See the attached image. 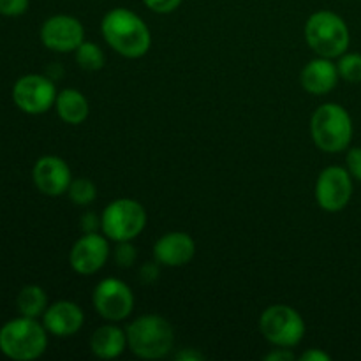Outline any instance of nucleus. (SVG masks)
<instances>
[{
  "label": "nucleus",
  "instance_id": "nucleus-1",
  "mask_svg": "<svg viewBox=\"0 0 361 361\" xmlns=\"http://www.w3.org/2000/svg\"><path fill=\"white\" fill-rule=\"evenodd\" d=\"M102 35L118 55L140 59L150 49L152 37L147 23L123 7L111 9L102 20Z\"/></svg>",
  "mask_w": 361,
  "mask_h": 361
},
{
  "label": "nucleus",
  "instance_id": "nucleus-2",
  "mask_svg": "<svg viewBox=\"0 0 361 361\" xmlns=\"http://www.w3.org/2000/svg\"><path fill=\"white\" fill-rule=\"evenodd\" d=\"M48 348L44 324L34 317H18L0 328V353L14 361H32Z\"/></svg>",
  "mask_w": 361,
  "mask_h": 361
},
{
  "label": "nucleus",
  "instance_id": "nucleus-3",
  "mask_svg": "<svg viewBox=\"0 0 361 361\" xmlns=\"http://www.w3.org/2000/svg\"><path fill=\"white\" fill-rule=\"evenodd\" d=\"M175 335L164 317L148 314L141 316L127 328V344L130 351L145 360L164 358L173 348Z\"/></svg>",
  "mask_w": 361,
  "mask_h": 361
},
{
  "label": "nucleus",
  "instance_id": "nucleus-4",
  "mask_svg": "<svg viewBox=\"0 0 361 361\" xmlns=\"http://www.w3.org/2000/svg\"><path fill=\"white\" fill-rule=\"evenodd\" d=\"M314 143L328 154L345 150L353 140V120L341 104L319 106L310 122Z\"/></svg>",
  "mask_w": 361,
  "mask_h": 361
},
{
  "label": "nucleus",
  "instance_id": "nucleus-5",
  "mask_svg": "<svg viewBox=\"0 0 361 361\" xmlns=\"http://www.w3.org/2000/svg\"><path fill=\"white\" fill-rule=\"evenodd\" d=\"M307 44L319 56L335 59L342 56L349 48V28L338 14L319 11L309 18L305 25Z\"/></svg>",
  "mask_w": 361,
  "mask_h": 361
},
{
  "label": "nucleus",
  "instance_id": "nucleus-6",
  "mask_svg": "<svg viewBox=\"0 0 361 361\" xmlns=\"http://www.w3.org/2000/svg\"><path fill=\"white\" fill-rule=\"evenodd\" d=\"M147 224L145 208L134 200H116L106 207L101 217V228L113 242H130Z\"/></svg>",
  "mask_w": 361,
  "mask_h": 361
},
{
  "label": "nucleus",
  "instance_id": "nucleus-7",
  "mask_svg": "<svg viewBox=\"0 0 361 361\" xmlns=\"http://www.w3.org/2000/svg\"><path fill=\"white\" fill-rule=\"evenodd\" d=\"M261 334L268 342L282 349L295 348L305 335V323L295 309L288 305H271L259 321Z\"/></svg>",
  "mask_w": 361,
  "mask_h": 361
},
{
  "label": "nucleus",
  "instance_id": "nucleus-8",
  "mask_svg": "<svg viewBox=\"0 0 361 361\" xmlns=\"http://www.w3.org/2000/svg\"><path fill=\"white\" fill-rule=\"evenodd\" d=\"M56 88L51 78L42 74L21 76L13 87V101L18 108L28 115L46 113L56 101Z\"/></svg>",
  "mask_w": 361,
  "mask_h": 361
},
{
  "label": "nucleus",
  "instance_id": "nucleus-9",
  "mask_svg": "<svg viewBox=\"0 0 361 361\" xmlns=\"http://www.w3.org/2000/svg\"><path fill=\"white\" fill-rule=\"evenodd\" d=\"M94 307L102 319L123 321L133 312V291L118 279H104L94 289Z\"/></svg>",
  "mask_w": 361,
  "mask_h": 361
},
{
  "label": "nucleus",
  "instance_id": "nucleus-10",
  "mask_svg": "<svg viewBox=\"0 0 361 361\" xmlns=\"http://www.w3.org/2000/svg\"><path fill=\"white\" fill-rule=\"evenodd\" d=\"M353 196L351 173L341 166H330L321 171L316 183V200L326 212H341Z\"/></svg>",
  "mask_w": 361,
  "mask_h": 361
},
{
  "label": "nucleus",
  "instance_id": "nucleus-11",
  "mask_svg": "<svg viewBox=\"0 0 361 361\" xmlns=\"http://www.w3.org/2000/svg\"><path fill=\"white\" fill-rule=\"evenodd\" d=\"M83 25L76 18L67 16V14L48 18L41 27L42 44L53 51H76L78 46L83 42Z\"/></svg>",
  "mask_w": 361,
  "mask_h": 361
},
{
  "label": "nucleus",
  "instance_id": "nucleus-12",
  "mask_svg": "<svg viewBox=\"0 0 361 361\" xmlns=\"http://www.w3.org/2000/svg\"><path fill=\"white\" fill-rule=\"evenodd\" d=\"M109 257V245L104 236L87 233L73 245L69 263L76 274L92 275L101 270Z\"/></svg>",
  "mask_w": 361,
  "mask_h": 361
},
{
  "label": "nucleus",
  "instance_id": "nucleus-13",
  "mask_svg": "<svg viewBox=\"0 0 361 361\" xmlns=\"http://www.w3.org/2000/svg\"><path fill=\"white\" fill-rule=\"evenodd\" d=\"M32 178H34L39 192L51 197L62 196L63 192H67L71 182H73L69 166L55 155H44L39 159L32 171Z\"/></svg>",
  "mask_w": 361,
  "mask_h": 361
},
{
  "label": "nucleus",
  "instance_id": "nucleus-14",
  "mask_svg": "<svg viewBox=\"0 0 361 361\" xmlns=\"http://www.w3.org/2000/svg\"><path fill=\"white\" fill-rule=\"evenodd\" d=\"M83 310L73 302H56L42 314V324L46 331L55 337H71L76 335L83 326Z\"/></svg>",
  "mask_w": 361,
  "mask_h": 361
},
{
  "label": "nucleus",
  "instance_id": "nucleus-15",
  "mask_svg": "<svg viewBox=\"0 0 361 361\" xmlns=\"http://www.w3.org/2000/svg\"><path fill=\"white\" fill-rule=\"evenodd\" d=\"M194 254H196V243L187 233H168L159 238L154 247L157 263L173 268L190 263Z\"/></svg>",
  "mask_w": 361,
  "mask_h": 361
},
{
  "label": "nucleus",
  "instance_id": "nucleus-16",
  "mask_svg": "<svg viewBox=\"0 0 361 361\" xmlns=\"http://www.w3.org/2000/svg\"><path fill=\"white\" fill-rule=\"evenodd\" d=\"M338 69L334 62H330V59H321L312 60V62L307 63L302 71V87L305 88L309 94L314 95H323L328 94L335 88L338 81Z\"/></svg>",
  "mask_w": 361,
  "mask_h": 361
},
{
  "label": "nucleus",
  "instance_id": "nucleus-17",
  "mask_svg": "<svg viewBox=\"0 0 361 361\" xmlns=\"http://www.w3.org/2000/svg\"><path fill=\"white\" fill-rule=\"evenodd\" d=\"M127 334H123L120 328L111 326H101L94 331L90 338V349L97 358L102 360H113L118 358L126 349Z\"/></svg>",
  "mask_w": 361,
  "mask_h": 361
},
{
  "label": "nucleus",
  "instance_id": "nucleus-18",
  "mask_svg": "<svg viewBox=\"0 0 361 361\" xmlns=\"http://www.w3.org/2000/svg\"><path fill=\"white\" fill-rule=\"evenodd\" d=\"M56 113L60 118L71 126H80L88 116V102L81 92L74 88H66L56 95Z\"/></svg>",
  "mask_w": 361,
  "mask_h": 361
},
{
  "label": "nucleus",
  "instance_id": "nucleus-19",
  "mask_svg": "<svg viewBox=\"0 0 361 361\" xmlns=\"http://www.w3.org/2000/svg\"><path fill=\"white\" fill-rule=\"evenodd\" d=\"M16 305L21 316L37 319L48 309V296H46L44 289L39 288V286H25L18 295Z\"/></svg>",
  "mask_w": 361,
  "mask_h": 361
},
{
  "label": "nucleus",
  "instance_id": "nucleus-20",
  "mask_svg": "<svg viewBox=\"0 0 361 361\" xmlns=\"http://www.w3.org/2000/svg\"><path fill=\"white\" fill-rule=\"evenodd\" d=\"M76 62L85 71H101L104 67V53L94 42H81L76 49Z\"/></svg>",
  "mask_w": 361,
  "mask_h": 361
},
{
  "label": "nucleus",
  "instance_id": "nucleus-21",
  "mask_svg": "<svg viewBox=\"0 0 361 361\" xmlns=\"http://www.w3.org/2000/svg\"><path fill=\"white\" fill-rule=\"evenodd\" d=\"M67 194H69L71 201H73L74 204L85 207V204H90L92 201L95 200L97 189H95V185L88 178H76L71 182Z\"/></svg>",
  "mask_w": 361,
  "mask_h": 361
},
{
  "label": "nucleus",
  "instance_id": "nucleus-22",
  "mask_svg": "<svg viewBox=\"0 0 361 361\" xmlns=\"http://www.w3.org/2000/svg\"><path fill=\"white\" fill-rule=\"evenodd\" d=\"M338 74L349 83H360L361 81V55L360 53H345L342 55L337 66Z\"/></svg>",
  "mask_w": 361,
  "mask_h": 361
},
{
  "label": "nucleus",
  "instance_id": "nucleus-23",
  "mask_svg": "<svg viewBox=\"0 0 361 361\" xmlns=\"http://www.w3.org/2000/svg\"><path fill=\"white\" fill-rule=\"evenodd\" d=\"M136 256V249L129 242H118V247L115 249V261L120 268L133 267Z\"/></svg>",
  "mask_w": 361,
  "mask_h": 361
},
{
  "label": "nucleus",
  "instance_id": "nucleus-24",
  "mask_svg": "<svg viewBox=\"0 0 361 361\" xmlns=\"http://www.w3.org/2000/svg\"><path fill=\"white\" fill-rule=\"evenodd\" d=\"M28 0H0V14L2 16H21L27 13Z\"/></svg>",
  "mask_w": 361,
  "mask_h": 361
},
{
  "label": "nucleus",
  "instance_id": "nucleus-25",
  "mask_svg": "<svg viewBox=\"0 0 361 361\" xmlns=\"http://www.w3.org/2000/svg\"><path fill=\"white\" fill-rule=\"evenodd\" d=\"M143 2L145 6H147L148 9L154 11V13L168 14L173 13L175 9H178L182 0H143Z\"/></svg>",
  "mask_w": 361,
  "mask_h": 361
},
{
  "label": "nucleus",
  "instance_id": "nucleus-26",
  "mask_svg": "<svg viewBox=\"0 0 361 361\" xmlns=\"http://www.w3.org/2000/svg\"><path fill=\"white\" fill-rule=\"evenodd\" d=\"M345 162H348V171L351 173L353 178L360 180L361 182V147L351 148V150L348 152Z\"/></svg>",
  "mask_w": 361,
  "mask_h": 361
},
{
  "label": "nucleus",
  "instance_id": "nucleus-27",
  "mask_svg": "<svg viewBox=\"0 0 361 361\" xmlns=\"http://www.w3.org/2000/svg\"><path fill=\"white\" fill-rule=\"evenodd\" d=\"M81 228L85 233H95V229L99 228V219L94 214H85L81 217Z\"/></svg>",
  "mask_w": 361,
  "mask_h": 361
},
{
  "label": "nucleus",
  "instance_id": "nucleus-28",
  "mask_svg": "<svg viewBox=\"0 0 361 361\" xmlns=\"http://www.w3.org/2000/svg\"><path fill=\"white\" fill-rule=\"evenodd\" d=\"M300 360L302 361H330L331 358L326 355V353L319 351V349H310V351L303 353V355L300 356Z\"/></svg>",
  "mask_w": 361,
  "mask_h": 361
},
{
  "label": "nucleus",
  "instance_id": "nucleus-29",
  "mask_svg": "<svg viewBox=\"0 0 361 361\" xmlns=\"http://www.w3.org/2000/svg\"><path fill=\"white\" fill-rule=\"evenodd\" d=\"M264 360L267 361H293L295 360V355H293L291 351H281V349H279V351H274V353H270V355L264 356Z\"/></svg>",
  "mask_w": 361,
  "mask_h": 361
},
{
  "label": "nucleus",
  "instance_id": "nucleus-30",
  "mask_svg": "<svg viewBox=\"0 0 361 361\" xmlns=\"http://www.w3.org/2000/svg\"><path fill=\"white\" fill-rule=\"evenodd\" d=\"M157 275H159V270L157 267H154V264H145V267L141 268V277H143L145 282L155 281Z\"/></svg>",
  "mask_w": 361,
  "mask_h": 361
},
{
  "label": "nucleus",
  "instance_id": "nucleus-31",
  "mask_svg": "<svg viewBox=\"0 0 361 361\" xmlns=\"http://www.w3.org/2000/svg\"><path fill=\"white\" fill-rule=\"evenodd\" d=\"M204 356L201 353L192 351V349H185V351L178 353L176 355V360H182V361H196V360H203Z\"/></svg>",
  "mask_w": 361,
  "mask_h": 361
}]
</instances>
